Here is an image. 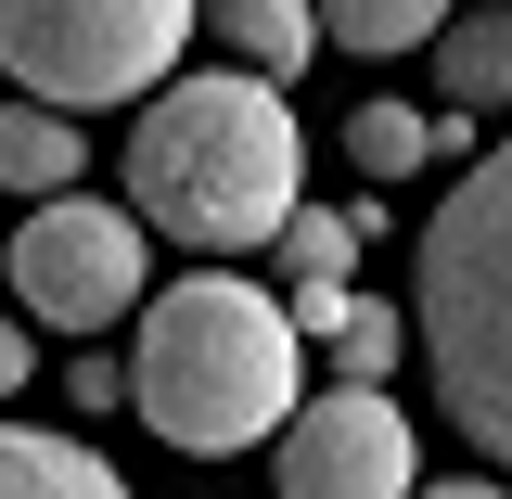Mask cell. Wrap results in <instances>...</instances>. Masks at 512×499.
Here are the masks:
<instances>
[{
    "mask_svg": "<svg viewBox=\"0 0 512 499\" xmlns=\"http://www.w3.org/2000/svg\"><path fill=\"white\" fill-rule=\"evenodd\" d=\"M128 218L192 244V256H269L308 218V128H295V103L269 77H244V64L167 77L128 116Z\"/></svg>",
    "mask_w": 512,
    "mask_h": 499,
    "instance_id": "obj_1",
    "label": "cell"
},
{
    "mask_svg": "<svg viewBox=\"0 0 512 499\" xmlns=\"http://www.w3.org/2000/svg\"><path fill=\"white\" fill-rule=\"evenodd\" d=\"M128 410L192 461H231V448H282L308 410V333L295 295H269L244 269H192L154 282L141 346H128Z\"/></svg>",
    "mask_w": 512,
    "mask_h": 499,
    "instance_id": "obj_2",
    "label": "cell"
},
{
    "mask_svg": "<svg viewBox=\"0 0 512 499\" xmlns=\"http://www.w3.org/2000/svg\"><path fill=\"white\" fill-rule=\"evenodd\" d=\"M410 333H423L436 410L512 474V141L474 154L461 192L423 218V256H410Z\"/></svg>",
    "mask_w": 512,
    "mask_h": 499,
    "instance_id": "obj_3",
    "label": "cell"
},
{
    "mask_svg": "<svg viewBox=\"0 0 512 499\" xmlns=\"http://www.w3.org/2000/svg\"><path fill=\"white\" fill-rule=\"evenodd\" d=\"M205 0H0V77L26 103H154L180 77Z\"/></svg>",
    "mask_w": 512,
    "mask_h": 499,
    "instance_id": "obj_4",
    "label": "cell"
},
{
    "mask_svg": "<svg viewBox=\"0 0 512 499\" xmlns=\"http://www.w3.org/2000/svg\"><path fill=\"white\" fill-rule=\"evenodd\" d=\"M141 282H154V231L128 205H26L13 231V308L52 320V333H103V320H141Z\"/></svg>",
    "mask_w": 512,
    "mask_h": 499,
    "instance_id": "obj_5",
    "label": "cell"
},
{
    "mask_svg": "<svg viewBox=\"0 0 512 499\" xmlns=\"http://www.w3.org/2000/svg\"><path fill=\"white\" fill-rule=\"evenodd\" d=\"M269 474H282V499H423L436 487L410 448V410L384 384H320L295 410V436L269 448Z\"/></svg>",
    "mask_w": 512,
    "mask_h": 499,
    "instance_id": "obj_6",
    "label": "cell"
},
{
    "mask_svg": "<svg viewBox=\"0 0 512 499\" xmlns=\"http://www.w3.org/2000/svg\"><path fill=\"white\" fill-rule=\"evenodd\" d=\"M205 39L244 64V77H269V90H295L333 39H320V0H205Z\"/></svg>",
    "mask_w": 512,
    "mask_h": 499,
    "instance_id": "obj_7",
    "label": "cell"
},
{
    "mask_svg": "<svg viewBox=\"0 0 512 499\" xmlns=\"http://www.w3.org/2000/svg\"><path fill=\"white\" fill-rule=\"evenodd\" d=\"M77 180H90V141H77V116H52V103H0V192L64 205Z\"/></svg>",
    "mask_w": 512,
    "mask_h": 499,
    "instance_id": "obj_8",
    "label": "cell"
},
{
    "mask_svg": "<svg viewBox=\"0 0 512 499\" xmlns=\"http://www.w3.org/2000/svg\"><path fill=\"white\" fill-rule=\"evenodd\" d=\"M436 103L448 116H500L512 103V0H474L436 39Z\"/></svg>",
    "mask_w": 512,
    "mask_h": 499,
    "instance_id": "obj_9",
    "label": "cell"
},
{
    "mask_svg": "<svg viewBox=\"0 0 512 499\" xmlns=\"http://www.w3.org/2000/svg\"><path fill=\"white\" fill-rule=\"evenodd\" d=\"M0 499H128V474L77 436H39V423H0Z\"/></svg>",
    "mask_w": 512,
    "mask_h": 499,
    "instance_id": "obj_10",
    "label": "cell"
},
{
    "mask_svg": "<svg viewBox=\"0 0 512 499\" xmlns=\"http://www.w3.org/2000/svg\"><path fill=\"white\" fill-rule=\"evenodd\" d=\"M461 26V0H320V39L359 64H397V52H436Z\"/></svg>",
    "mask_w": 512,
    "mask_h": 499,
    "instance_id": "obj_11",
    "label": "cell"
},
{
    "mask_svg": "<svg viewBox=\"0 0 512 499\" xmlns=\"http://www.w3.org/2000/svg\"><path fill=\"white\" fill-rule=\"evenodd\" d=\"M346 167H359V180H423V167H448L436 116H423V103H359V116H346Z\"/></svg>",
    "mask_w": 512,
    "mask_h": 499,
    "instance_id": "obj_12",
    "label": "cell"
},
{
    "mask_svg": "<svg viewBox=\"0 0 512 499\" xmlns=\"http://www.w3.org/2000/svg\"><path fill=\"white\" fill-rule=\"evenodd\" d=\"M384 231V205H308V218H295V231H282V282H295V295H308V282H346V269H359V244H372Z\"/></svg>",
    "mask_w": 512,
    "mask_h": 499,
    "instance_id": "obj_13",
    "label": "cell"
},
{
    "mask_svg": "<svg viewBox=\"0 0 512 499\" xmlns=\"http://www.w3.org/2000/svg\"><path fill=\"white\" fill-rule=\"evenodd\" d=\"M410 346H423V333H410V320H397V308H359V333L333 346V384H384V372H397V359H410Z\"/></svg>",
    "mask_w": 512,
    "mask_h": 499,
    "instance_id": "obj_14",
    "label": "cell"
},
{
    "mask_svg": "<svg viewBox=\"0 0 512 499\" xmlns=\"http://www.w3.org/2000/svg\"><path fill=\"white\" fill-rule=\"evenodd\" d=\"M359 308H372V295H359V282H308V295H295V333H308L320 359H333V346H346V333H359Z\"/></svg>",
    "mask_w": 512,
    "mask_h": 499,
    "instance_id": "obj_15",
    "label": "cell"
},
{
    "mask_svg": "<svg viewBox=\"0 0 512 499\" xmlns=\"http://www.w3.org/2000/svg\"><path fill=\"white\" fill-rule=\"evenodd\" d=\"M128 397V359H77V372H64V410H116Z\"/></svg>",
    "mask_w": 512,
    "mask_h": 499,
    "instance_id": "obj_16",
    "label": "cell"
},
{
    "mask_svg": "<svg viewBox=\"0 0 512 499\" xmlns=\"http://www.w3.org/2000/svg\"><path fill=\"white\" fill-rule=\"evenodd\" d=\"M26 372H39V320H13V308H0V397H13Z\"/></svg>",
    "mask_w": 512,
    "mask_h": 499,
    "instance_id": "obj_17",
    "label": "cell"
},
{
    "mask_svg": "<svg viewBox=\"0 0 512 499\" xmlns=\"http://www.w3.org/2000/svg\"><path fill=\"white\" fill-rule=\"evenodd\" d=\"M423 499H512V487H500V474H436Z\"/></svg>",
    "mask_w": 512,
    "mask_h": 499,
    "instance_id": "obj_18",
    "label": "cell"
},
{
    "mask_svg": "<svg viewBox=\"0 0 512 499\" xmlns=\"http://www.w3.org/2000/svg\"><path fill=\"white\" fill-rule=\"evenodd\" d=\"M0 282H13V244H0Z\"/></svg>",
    "mask_w": 512,
    "mask_h": 499,
    "instance_id": "obj_19",
    "label": "cell"
}]
</instances>
